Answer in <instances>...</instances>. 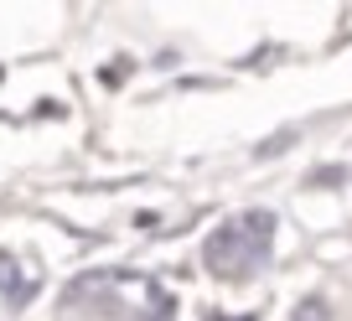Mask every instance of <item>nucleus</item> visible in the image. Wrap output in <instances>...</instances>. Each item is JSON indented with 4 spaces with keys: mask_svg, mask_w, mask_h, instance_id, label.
<instances>
[{
    "mask_svg": "<svg viewBox=\"0 0 352 321\" xmlns=\"http://www.w3.org/2000/svg\"><path fill=\"white\" fill-rule=\"evenodd\" d=\"M270 228H275V218H270V212H249V218H243V233H254V239H264Z\"/></svg>",
    "mask_w": 352,
    "mask_h": 321,
    "instance_id": "obj_1",
    "label": "nucleus"
},
{
    "mask_svg": "<svg viewBox=\"0 0 352 321\" xmlns=\"http://www.w3.org/2000/svg\"><path fill=\"white\" fill-rule=\"evenodd\" d=\"M296 321H327V306H321V300H306V306L296 311Z\"/></svg>",
    "mask_w": 352,
    "mask_h": 321,
    "instance_id": "obj_2",
    "label": "nucleus"
}]
</instances>
